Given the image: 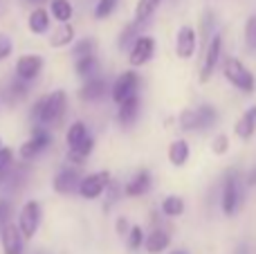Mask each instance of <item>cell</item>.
Here are the masks:
<instances>
[{
	"label": "cell",
	"instance_id": "6da1fadb",
	"mask_svg": "<svg viewBox=\"0 0 256 254\" xmlns=\"http://www.w3.org/2000/svg\"><path fill=\"white\" fill-rule=\"evenodd\" d=\"M66 110H68L66 90H54V92L36 99L34 106H32V117H34V122L38 126H45V128L52 130L63 124Z\"/></svg>",
	"mask_w": 256,
	"mask_h": 254
},
{
	"label": "cell",
	"instance_id": "7a4b0ae2",
	"mask_svg": "<svg viewBox=\"0 0 256 254\" xmlns=\"http://www.w3.org/2000/svg\"><path fill=\"white\" fill-rule=\"evenodd\" d=\"M40 220H43V207H40V202L34 200V198L22 202L20 210H18L16 225H18V230H20L25 241H32V238L38 234Z\"/></svg>",
	"mask_w": 256,
	"mask_h": 254
},
{
	"label": "cell",
	"instance_id": "3957f363",
	"mask_svg": "<svg viewBox=\"0 0 256 254\" xmlns=\"http://www.w3.org/2000/svg\"><path fill=\"white\" fill-rule=\"evenodd\" d=\"M222 72H225V79L230 81L234 88L243 90L245 94H252L256 90V79L254 74L250 72V68L245 66V63H240L238 58H227L225 61V68H222Z\"/></svg>",
	"mask_w": 256,
	"mask_h": 254
},
{
	"label": "cell",
	"instance_id": "277c9868",
	"mask_svg": "<svg viewBox=\"0 0 256 254\" xmlns=\"http://www.w3.org/2000/svg\"><path fill=\"white\" fill-rule=\"evenodd\" d=\"M50 144H52V133H50V128L36 124L34 128H32V135L18 146V158H20L22 162H30V160H34L36 156H40Z\"/></svg>",
	"mask_w": 256,
	"mask_h": 254
},
{
	"label": "cell",
	"instance_id": "5b68a950",
	"mask_svg": "<svg viewBox=\"0 0 256 254\" xmlns=\"http://www.w3.org/2000/svg\"><path fill=\"white\" fill-rule=\"evenodd\" d=\"M112 178H110V171H92V174L84 176L79 182V196L86 198V200H97L102 198V194L110 187Z\"/></svg>",
	"mask_w": 256,
	"mask_h": 254
},
{
	"label": "cell",
	"instance_id": "8992f818",
	"mask_svg": "<svg viewBox=\"0 0 256 254\" xmlns=\"http://www.w3.org/2000/svg\"><path fill=\"white\" fill-rule=\"evenodd\" d=\"M140 84H142V79H140V74H137L135 70L122 72V74L117 76V79L112 81V86H110V99L120 106V104H124L126 99L140 94L137 92V90H140Z\"/></svg>",
	"mask_w": 256,
	"mask_h": 254
},
{
	"label": "cell",
	"instance_id": "52a82bcc",
	"mask_svg": "<svg viewBox=\"0 0 256 254\" xmlns=\"http://www.w3.org/2000/svg\"><path fill=\"white\" fill-rule=\"evenodd\" d=\"M220 54H222V36L214 34L212 40H209V45H207V50H204L202 66H200V84H207V81L214 76L218 61H220Z\"/></svg>",
	"mask_w": 256,
	"mask_h": 254
},
{
	"label": "cell",
	"instance_id": "ba28073f",
	"mask_svg": "<svg viewBox=\"0 0 256 254\" xmlns=\"http://www.w3.org/2000/svg\"><path fill=\"white\" fill-rule=\"evenodd\" d=\"M43 68H45L43 56H38V54H22V56H18L14 72H16V79L18 81L30 84V81H34L36 76L43 72Z\"/></svg>",
	"mask_w": 256,
	"mask_h": 254
},
{
	"label": "cell",
	"instance_id": "9c48e42d",
	"mask_svg": "<svg viewBox=\"0 0 256 254\" xmlns=\"http://www.w3.org/2000/svg\"><path fill=\"white\" fill-rule=\"evenodd\" d=\"M220 205H222V212H225L227 216H234L236 210H238V205H240V187H238V176H236V171H230V174L225 176Z\"/></svg>",
	"mask_w": 256,
	"mask_h": 254
},
{
	"label": "cell",
	"instance_id": "30bf717a",
	"mask_svg": "<svg viewBox=\"0 0 256 254\" xmlns=\"http://www.w3.org/2000/svg\"><path fill=\"white\" fill-rule=\"evenodd\" d=\"M155 54V38L153 36H140L128 50V63L132 68H142L153 58Z\"/></svg>",
	"mask_w": 256,
	"mask_h": 254
},
{
	"label": "cell",
	"instance_id": "8fae6325",
	"mask_svg": "<svg viewBox=\"0 0 256 254\" xmlns=\"http://www.w3.org/2000/svg\"><path fill=\"white\" fill-rule=\"evenodd\" d=\"M25 238H22L20 230L16 223H9L0 234V246H2V254H25Z\"/></svg>",
	"mask_w": 256,
	"mask_h": 254
},
{
	"label": "cell",
	"instance_id": "7c38bea8",
	"mask_svg": "<svg viewBox=\"0 0 256 254\" xmlns=\"http://www.w3.org/2000/svg\"><path fill=\"white\" fill-rule=\"evenodd\" d=\"M84 176H79V171L72 169V166H68V169L58 171L56 178H54L52 187L56 194H63V196H70V194L79 192V182Z\"/></svg>",
	"mask_w": 256,
	"mask_h": 254
},
{
	"label": "cell",
	"instance_id": "4fadbf2b",
	"mask_svg": "<svg viewBox=\"0 0 256 254\" xmlns=\"http://www.w3.org/2000/svg\"><path fill=\"white\" fill-rule=\"evenodd\" d=\"M196 52V30L191 25H182L176 34V54L178 58H191Z\"/></svg>",
	"mask_w": 256,
	"mask_h": 254
},
{
	"label": "cell",
	"instance_id": "5bb4252c",
	"mask_svg": "<svg viewBox=\"0 0 256 254\" xmlns=\"http://www.w3.org/2000/svg\"><path fill=\"white\" fill-rule=\"evenodd\" d=\"M108 90H110L108 81L104 76H94V79L84 81V86L79 88V99L81 102H97V99L106 97Z\"/></svg>",
	"mask_w": 256,
	"mask_h": 254
},
{
	"label": "cell",
	"instance_id": "9a60e30c",
	"mask_svg": "<svg viewBox=\"0 0 256 254\" xmlns=\"http://www.w3.org/2000/svg\"><path fill=\"white\" fill-rule=\"evenodd\" d=\"M50 25H52V16H50V9L45 7H34L27 16V30L34 36H43L50 32Z\"/></svg>",
	"mask_w": 256,
	"mask_h": 254
},
{
	"label": "cell",
	"instance_id": "2e32d148",
	"mask_svg": "<svg viewBox=\"0 0 256 254\" xmlns=\"http://www.w3.org/2000/svg\"><path fill=\"white\" fill-rule=\"evenodd\" d=\"M76 40V30L72 22H61L56 30H52L50 34V48L52 50H63V48H70L74 45Z\"/></svg>",
	"mask_w": 256,
	"mask_h": 254
},
{
	"label": "cell",
	"instance_id": "e0dca14e",
	"mask_svg": "<svg viewBox=\"0 0 256 254\" xmlns=\"http://www.w3.org/2000/svg\"><path fill=\"white\" fill-rule=\"evenodd\" d=\"M150 174L146 169H142V171H137L135 176H132L130 180L124 184V196L128 198H140V196H144L146 192L150 189Z\"/></svg>",
	"mask_w": 256,
	"mask_h": 254
},
{
	"label": "cell",
	"instance_id": "ac0fdd59",
	"mask_svg": "<svg viewBox=\"0 0 256 254\" xmlns=\"http://www.w3.org/2000/svg\"><path fill=\"white\" fill-rule=\"evenodd\" d=\"M88 138H90V133H88V126H86V122H81V120L72 122V124L68 126V130H66L68 153H72V151H76V148H81V144H84Z\"/></svg>",
	"mask_w": 256,
	"mask_h": 254
},
{
	"label": "cell",
	"instance_id": "d6986e66",
	"mask_svg": "<svg viewBox=\"0 0 256 254\" xmlns=\"http://www.w3.org/2000/svg\"><path fill=\"white\" fill-rule=\"evenodd\" d=\"M140 94H135V97L126 99L124 104H120L117 106V122H120L122 126H132L137 120V115H140Z\"/></svg>",
	"mask_w": 256,
	"mask_h": 254
},
{
	"label": "cell",
	"instance_id": "ffe728a7",
	"mask_svg": "<svg viewBox=\"0 0 256 254\" xmlns=\"http://www.w3.org/2000/svg\"><path fill=\"white\" fill-rule=\"evenodd\" d=\"M234 130H236V135H238L240 140H250V138H252L254 130H256V104H254V106H250L248 110L238 117Z\"/></svg>",
	"mask_w": 256,
	"mask_h": 254
},
{
	"label": "cell",
	"instance_id": "44dd1931",
	"mask_svg": "<svg viewBox=\"0 0 256 254\" xmlns=\"http://www.w3.org/2000/svg\"><path fill=\"white\" fill-rule=\"evenodd\" d=\"M168 246H171V236H168V232H164V230H153L150 234H146L144 248L148 254H160L166 250Z\"/></svg>",
	"mask_w": 256,
	"mask_h": 254
},
{
	"label": "cell",
	"instance_id": "7402d4cb",
	"mask_svg": "<svg viewBox=\"0 0 256 254\" xmlns=\"http://www.w3.org/2000/svg\"><path fill=\"white\" fill-rule=\"evenodd\" d=\"M50 16L61 25V22H72L74 16V7L70 0H50Z\"/></svg>",
	"mask_w": 256,
	"mask_h": 254
},
{
	"label": "cell",
	"instance_id": "603a6c76",
	"mask_svg": "<svg viewBox=\"0 0 256 254\" xmlns=\"http://www.w3.org/2000/svg\"><path fill=\"white\" fill-rule=\"evenodd\" d=\"M189 156H191V148H189V144H186V140H176V142H171V146H168V162H171L173 166H184L186 162H189Z\"/></svg>",
	"mask_w": 256,
	"mask_h": 254
},
{
	"label": "cell",
	"instance_id": "cb8c5ba5",
	"mask_svg": "<svg viewBox=\"0 0 256 254\" xmlns=\"http://www.w3.org/2000/svg\"><path fill=\"white\" fill-rule=\"evenodd\" d=\"M74 72L76 76H81L84 81L94 79L99 72V61L97 56H84V58H76L74 61Z\"/></svg>",
	"mask_w": 256,
	"mask_h": 254
},
{
	"label": "cell",
	"instance_id": "d4e9b609",
	"mask_svg": "<svg viewBox=\"0 0 256 254\" xmlns=\"http://www.w3.org/2000/svg\"><path fill=\"white\" fill-rule=\"evenodd\" d=\"M160 4H162V0H137V4H135V22L137 25L148 20V18L158 12Z\"/></svg>",
	"mask_w": 256,
	"mask_h": 254
},
{
	"label": "cell",
	"instance_id": "484cf974",
	"mask_svg": "<svg viewBox=\"0 0 256 254\" xmlns=\"http://www.w3.org/2000/svg\"><path fill=\"white\" fill-rule=\"evenodd\" d=\"M162 214L168 216V218H176V216H182L184 214V200L180 196H166L162 200Z\"/></svg>",
	"mask_w": 256,
	"mask_h": 254
},
{
	"label": "cell",
	"instance_id": "4316f807",
	"mask_svg": "<svg viewBox=\"0 0 256 254\" xmlns=\"http://www.w3.org/2000/svg\"><path fill=\"white\" fill-rule=\"evenodd\" d=\"M14 162H16V158H14V151L9 146H4L2 151H0V184H2L4 180L12 176Z\"/></svg>",
	"mask_w": 256,
	"mask_h": 254
},
{
	"label": "cell",
	"instance_id": "83f0119b",
	"mask_svg": "<svg viewBox=\"0 0 256 254\" xmlns=\"http://www.w3.org/2000/svg\"><path fill=\"white\" fill-rule=\"evenodd\" d=\"M94 48H97V43H94L92 38H81V40H74V45H72V56L76 58H84V56H94Z\"/></svg>",
	"mask_w": 256,
	"mask_h": 254
},
{
	"label": "cell",
	"instance_id": "f1b7e54d",
	"mask_svg": "<svg viewBox=\"0 0 256 254\" xmlns=\"http://www.w3.org/2000/svg\"><path fill=\"white\" fill-rule=\"evenodd\" d=\"M180 122V128L182 130H200V124H198V110L196 108H184L178 117Z\"/></svg>",
	"mask_w": 256,
	"mask_h": 254
},
{
	"label": "cell",
	"instance_id": "f546056e",
	"mask_svg": "<svg viewBox=\"0 0 256 254\" xmlns=\"http://www.w3.org/2000/svg\"><path fill=\"white\" fill-rule=\"evenodd\" d=\"M196 110H198L200 130H207V128H212V126L216 124V120H218L216 108H212V106H200V108H196Z\"/></svg>",
	"mask_w": 256,
	"mask_h": 254
},
{
	"label": "cell",
	"instance_id": "4dcf8cb0",
	"mask_svg": "<svg viewBox=\"0 0 256 254\" xmlns=\"http://www.w3.org/2000/svg\"><path fill=\"white\" fill-rule=\"evenodd\" d=\"M144 241H146V234H144V230H142V225H132L130 228V232H128V236H126V246H128V250H140L142 246H144Z\"/></svg>",
	"mask_w": 256,
	"mask_h": 254
},
{
	"label": "cell",
	"instance_id": "1f68e13d",
	"mask_svg": "<svg viewBox=\"0 0 256 254\" xmlns=\"http://www.w3.org/2000/svg\"><path fill=\"white\" fill-rule=\"evenodd\" d=\"M117 4H120V0H97V4H94V18L97 20L108 18L117 9Z\"/></svg>",
	"mask_w": 256,
	"mask_h": 254
},
{
	"label": "cell",
	"instance_id": "d6a6232c",
	"mask_svg": "<svg viewBox=\"0 0 256 254\" xmlns=\"http://www.w3.org/2000/svg\"><path fill=\"white\" fill-rule=\"evenodd\" d=\"M245 43L250 52L256 54V16H250L245 22Z\"/></svg>",
	"mask_w": 256,
	"mask_h": 254
},
{
	"label": "cell",
	"instance_id": "836d02e7",
	"mask_svg": "<svg viewBox=\"0 0 256 254\" xmlns=\"http://www.w3.org/2000/svg\"><path fill=\"white\" fill-rule=\"evenodd\" d=\"M9 223H12V202L7 198H0V234Z\"/></svg>",
	"mask_w": 256,
	"mask_h": 254
},
{
	"label": "cell",
	"instance_id": "e575fe53",
	"mask_svg": "<svg viewBox=\"0 0 256 254\" xmlns=\"http://www.w3.org/2000/svg\"><path fill=\"white\" fill-rule=\"evenodd\" d=\"M14 54V40L9 38V34L0 32V61H7Z\"/></svg>",
	"mask_w": 256,
	"mask_h": 254
},
{
	"label": "cell",
	"instance_id": "d590c367",
	"mask_svg": "<svg viewBox=\"0 0 256 254\" xmlns=\"http://www.w3.org/2000/svg\"><path fill=\"white\" fill-rule=\"evenodd\" d=\"M227 148H230V140H227V135H218V138L214 140L212 151L216 153V156H222V153H227Z\"/></svg>",
	"mask_w": 256,
	"mask_h": 254
},
{
	"label": "cell",
	"instance_id": "8d00e7d4",
	"mask_svg": "<svg viewBox=\"0 0 256 254\" xmlns=\"http://www.w3.org/2000/svg\"><path fill=\"white\" fill-rule=\"evenodd\" d=\"M130 228H132V225L128 223L126 216H120V218L115 220V232L120 234V236H124V238H126V236H128V232H130Z\"/></svg>",
	"mask_w": 256,
	"mask_h": 254
},
{
	"label": "cell",
	"instance_id": "74e56055",
	"mask_svg": "<svg viewBox=\"0 0 256 254\" xmlns=\"http://www.w3.org/2000/svg\"><path fill=\"white\" fill-rule=\"evenodd\" d=\"M212 27H214V14L212 12H207L202 16V38H209V34H212Z\"/></svg>",
	"mask_w": 256,
	"mask_h": 254
},
{
	"label": "cell",
	"instance_id": "f35d334b",
	"mask_svg": "<svg viewBox=\"0 0 256 254\" xmlns=\"http://www.w3.org/2000/svg\"><path fill=\"white\" fill-rule=\"evenodd\" d=\"M250 184H256V169H254V174L250 176Z\"/></svg>",
	"mask_w": 256,
	"mask_h": 254
},
{
	"label": "cell",
	"instance_id": "ab89813d",
	"mask_svg": "<svg viewBox=\"0 0 256 254\" xmlns=\"http://www.w3.org/2000/svg\"><path fill=\"white\" fill-rule=\"evenodd\" d=\"M27 2H32V4H36V7H40V2H45V0H27Z\"/></svg>",
	"mask_w": 256,
	"mask_h": 254
},
{
	"label": "cell",
	"instance_id": "60d3db41",
	"mask_svg": "<svg viewBox=\"0 0 256 254\" xmlns=\"http://www.w3.org/2000/svg\"><path fill=\"white\" fill-rule=\"evenodd\" d=\"M171 254H186L184 250H176V252H171Z\"/></svg>",
	"mask_w": 256,
	"mask_h": 254
},
{
	"label": "cell",
	"instance_id": "b9f144b4",
	"mask_svg": "<svg viewBox=\"0 0 256 254\" xmlns=\"http://www.w3.org/2000/svg\"><path fill=\"white\" fill-rule=\"evenodd\" d=\"M2 148H4V144H2V138H0V151H2Z\"/></svg>",
	"mask_w": 256,
	"mask_h": 254
}]
</instances>
